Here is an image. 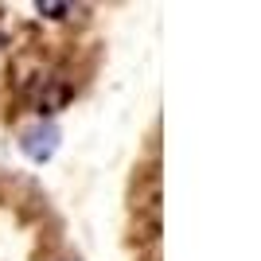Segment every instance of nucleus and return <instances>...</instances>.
Masks as SVG:
<instances>
[]
</instances>
